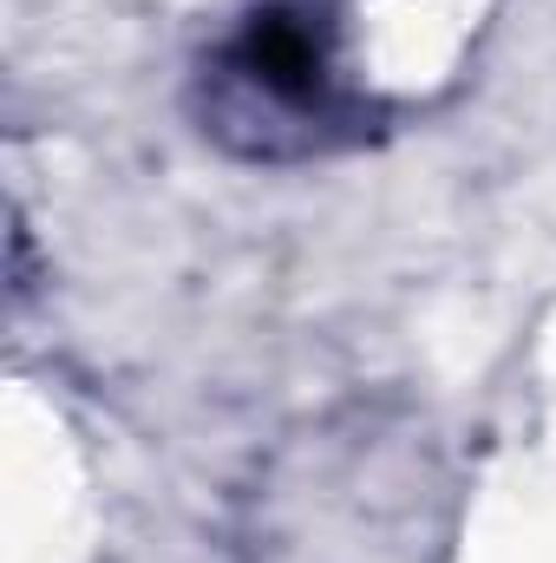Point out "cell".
<instances>
[{
	"label": "cell",
	"mask_w": 556,
	"mask_h": 563,
	"mask_svg": "<svg viewBox=\"0 0 556 563\" xmlns=\"http://www.w3.org/2000/svg\"><path fill=\"white\" fill-rule=\"evenodd\" d=\"M203 139L243 164H314L380 132V106L354 86L334 0L243 7L190 73Z\"/></svg>",
	"instance_id": "cell-1"
}]
</instances>
